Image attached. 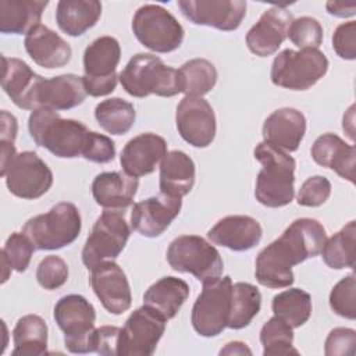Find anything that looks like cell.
<instances>
[{
  "label": "cell",
  "mask_w": 356,
  "mask_h": 356,
  "mask_svg": "<svg viewBox=\"0 0 356 356\" xmlns=\"http://www.w3.org/2000/svg\"><path fill=\"white\" fill-rule=\"evenodd\" d=\"M253 154L263 165L256 178L257 202L271 209L289 204L295 196V159L266 142L259 143Z\"/></svg>",
  "instance_id": "cell-2"
},
{
  "label": "cell",
  "mask_w": 356,
  "mask_h": 356,
  "mask_svg": "<svg viewBox=\"0 0 356 356\" xmlns=\"http://www.w3.org/2000/svg\"><path fill=\"white\" fill-rule=\"evenodd\" d=\"M36 280L47 291L58 289L68 280V266L60 256H46L36 268Z\"/></svg>",
  "instance_id": "cell-42"
},
{
  "label": "cell",
  "mask_w": 356,
  "mask_h": 356,
  "mask_svg": "<svg viewBox=\"0 0 356 356\" xmlns=\"http://www.w3.org/2000/svg\"><path fill=\"white\" fill-rule=\"evenodd\" d=\"M261 307L260 291L249 282H235L231 288V307L227 327L242 330L248 327Z\"/></svg>",
  "instance_id": "cell-33"
},
{
  "label": "cell",
  "mask_w": 356,
  "mask_h": 356,
  "mask_svg": "<svg viewBox=\"0 0 356 356\" xmlns=\"http://www.w3.org/2000/svg\"><path fill=\"white\" fill-rule=\"evenodd\" d=\"M288 38L300 50L318 49L323 42V26L316 18L305 15L292 21Z\"/></svg>",
  "instance_id": "cell-40"
},
{
  "label": "cell",
  "mask_w": 356,
  "mask_h": 356,
  "mask_svg": "<svg viewBox=\"0 0 356 356\" xmlns=\"http://www.w3.org/2000/svg\"><path fill=\"white\" fill-rule=\"evenodd\" d=\"M312 157L318 165L331 168L341 178L355 184V146L348 145L338 135L331 132L320 135L312 146Z\"/></svg>",
  "instance_id": "cell-27"
},
{
  "label": "cell",
  "mask_w": 356,
  "mask_h": 356,
  "mask_svg": "<svg viewBox=\"0 0 356 356\" xmlns=\"http://www.w3.org/2000/svg\"><path fill=\"white\" fill-rule=\"evenodd\" d=\"M132 32L149 50L170 53L184 40L185 31L177 18L157 4L140 6L132 18Z\"/></svg>",
  "instance_id": "cell-9"
},
{
  "label": "cell",
  "mask_w": 356,
  "mask_h": 356,
  "mask_svg": "<svg viewBox=\"0 0 356 356\" xmlns=\"http://www.w3.org/2000/svg\"><path fill=\"white\" fill-rule=\"evenodd\" d=\"M167 153L164 138L146 132L127 142L120 154V163L124 172L139 178L152 174Z\"/></svg>",
  "instance_id": "cell-20"
},
{
  "label": "cell",
  "mask_w": 356,
  "mask_h": 356,
  "mask_svg": "<svg viewBox=\"0 0 356 356\" xmlns=\"http://www.w3.org/2000/svg\"><path fill=\"white\" fill-rule=\"evenodd\" d=\"M82 157L99 164L110 163L115 157V145L108 136L89 131L83 146Z\"/></svg>",
  "instance_id": "cell-44"
},
{
  "label": "cell",
  "mask_w": 356,
  "mask_h": 356,
  "mask_svg": "<svg viewBox=\"0 0 356 356\" xmlns=\"http://www.w3.org/2000/svg\"><path fill=\"white\" fill-rule=\"evenodd\" d=\"M82 220L78 207L70 202L53 206L47 213L29 218L22 232L38 250H57L71 245L81 232Z\"/></svg>",
  "instance_id": "cell-5"
},
{
  "label": "cell",
  "mask_w": 356,
  "mask_h": 356,
  "mask_svg": "<svg viewBox=\"0 0 356 356\" xmlns=\"http://www.w3.org/2000/svg\"><path fill=\"white\" fill-rule=\"evenodd\" d=\"M102 15L97 0H60L56 8L58 28L70 36H81L96 25Z\"/></svg>",
  "instance_id": "cell-31"
},
{
  "label": "cell",
  "mask_w": 356,
  "mask_h": 356,
  "mask_svg": "<svg viewBox=\"0 0 356 356\" xmlns=\"http://www.w3.org/2000/svg\"><path fill=\"white\" fill-rule=\"evenodd\" d=\"M53 316L64 332V343L68 352H95L96 312L86 298L76 293L63 296L56 303Z\"/></svg>",
  "instance_id": "cell-7"
},
{
  "label": "cell",
  "mask_w": 356,
  "mask_h": 356,
  "mask_svg": "<svg viewBox=\"0 0 356 356\" xmlns=\"http://www.w3.org/2000/svg\"><path fill=\"white\" fill-rule=\"evenodd\" d=\"M184 17L196 25L235 31L246 15L243 0H178Z\"/></svg>",
  "instance_id": "cell-16"
},
{
  "label": "cell",
  "mask_w": 356,
  "mask_h": 356,
  "mask_svg": "<svg viewBox=\"0 0 356 356\" xmlns=\"http://www.w3.org/2000/svg\"><path fill=\"white\" fill-rule=\"evenodd\" d=\"M35 250L36 249L33 243L24 232H13L1 249V257L10 264L13 270L24 273L29 267Z\"/></svg>",
  "instance_id": "cell-39"
},
{
  "label": "cell",
  "mask_w": 356,
  "mask_h": 356,
  "mask_svg": "<svg viewBox=\"0 0 356 356\" xmlns=\"http://www.w3.org/2000/svg\"><path fill=\"white\" fill-rule=\"evenodd\" d=\"M328 70V58L318 49L295 51L285 49L271 65V82L291 90H306L316 85Z\"/></svg>",
  "instance_id": "cell-8"
},
{
  "label": "cell",
  "mask_w": 356,
  "mask_h": 356,
  "mask_svg": "<svg viewBox=\"0 0 356 356\" xmlns=\"http://www.w3.org/2000/svg\"><path fill=\"white\" fill-rule=\"evenodd\" d=\"M181 197L160 193L134 204L131 211L132 228L146 238L160 236L179 214Z\"/></svg>",
  "instance_id": "cell-18"
},
{
  "label": "cell",
  "mask_w": 356,
  "mask_h": 356,
  "mask_svg": "<svg viewBox=\"0 0 356 356\" xmlns=\"http://www.w3.org/2000/svg\"><path fill=\"white\" fill-rule=\"evenodd\" d=\"M273 313L292 328L302 327L312 316V298L300 288H291L273 298Z\"/></svg>",
  "instance_id": "cell-34"
},
{
  "label": "cell",
  "mask_w": 356,
  "mask_h": 356,
  "mask_svg": "<svg viewBox=\"0 0 356 356\" xmlns=\"http://www.w3.org/2000/svg\"><path fill=\"white\" fill-rule=\"evenodd\" d=\"M134 104L121 99L111 97L100 102L95 108V118L97 124L111 135L127 134L135 122Z\"/></svg>",
  "instance_id": "cell-35"
},
{
  "label": "cell",
  "mask_w": 356,
  "mask_h": 356,
  "mask_svg": "<svg viewBox=\"0 0 356 356\" xmlns=\"http://www.w3.org/2000/svg\"><path fill=\"white\" fill-rule=\"evenodd\" d=\"M139 181L124 171H107L96 175L92 182L95 202L107 210H125L132 204Z\"/></svg>",
  "instance_id": "cell-26"
},
{
  "label": "cell",
  "mask_w": 356,
  "mask_h": 356,
  "mask_svg": "<svg viewBox=\"0 0 356 356\" xmlns=\"http://www.w3.org/2000/svg\"><path fill=\"white\" fill-rule=\"evenodd\" d=\"M292 21V14L281 6H274L266 10L246 33L248 49L259 57L274 54L288 38Z\"/></svg>",
  "instance_id": "cell-19"
},
{
  "label": "cell",
  "mask_w": 356,
  "mask_h": 356,
  "mask_svg": "<svg viewBox=\"0 0 356 356\" xmlns=\"http://www.w3.org/2000/svg\"><path fill=\"white\" fill-rule=\"evenodd\" d=\"M356 22L349 21L337 26L332 35V47L343 60L356 58Z\"/></svg>",
  "instance_id": "cell-46"
},
{
  "label": "cell",
  "mask_w": 356,
  "mask_h": 356,
  "mask_svg": "<svg viewBox=\"0 0 356 356\" xmlns=\"http://www.w3.org/2000/svg\"><path fill=\"white\" fill-rule=\"evenodd\" d=\"M1 86L13 103L24 110H36V90L43 76L35 74L31 67L14 57H1Z\"/></svg>",
  "instance_id": "cell-24"
},
{
  "label": "cell",
  "mask_w": 356,
  "mask_h": 356,
  "mask_svg": "<svg viewBox=\"0 0 356 356\" xmlns=\"http://www.w3.org/2000/svg\"><path fill=\"white\" fill-rule=\"evenodd\" d=\"M195 177V163L185 152H168L160 164V193L182 199L192 191Z\"/></svg>",
  "instance_id": "cell-28"
},
{
  "label": "cell",
  "mask_w": 356,
  "mask_h": 356,
  "mask_svg": "<svg viewBox=\"0 0 356 356\" xmlns=\"http://www.w3.org/2000/svg\"><path fill=\"white\" fill-rule=\"evenodd\" d=\"M131 235V228L124 218V211L104 210L96 220L82 249V261L90 270L100 261L113 260L124 250Z\"/></svg>",
  "instance_id": "cell-11"
},
{
  "label": "cell",
  "mask_w": 356,
  "mask_h": 356,
  "mask_svg": "<svg viewBox=\"0 0 356 356\" xmlns=\"http://www.w3.org/2000/svg\"><path fill=\"white\" fill-rule=\"evenodd\" d=\"M28 129L38 146L61 159L82 156L89 132L81 121L61 118L57 111L49 108L33 110L28 120Z\"/></svg>",
  "instance_id": "cell-3"
},
{
  "label": "cell",
  "mask_w": 356,
  "mask_h": 356,
  "mask_svg": "<svg viewBox=\"0 0 356 356\" xmlns=\"http://www.w3.org/2000/svg\"><path fill=\"white\" fill-rule=\"evenodd\" d=\"M355 236L356 221H349L328 241L321 249V257L330 268H353L355 264Z\"/></svg>",
  "instance_id": "cell-36"
},
{
  "label": "cell",
  "mask_w": 356,
  "mask_h": 356,
  "mask_svg": "<svg viewBox=\"0 0 356 356\" xmlns=\"http://www.w3.org/2000/svg\"><path fill=\"white\" fill-rule=\"evenodd\" d=\"M24 46L29 57L40 67L61 68L70 63L71 46L54 31L39 24L25 35Z\"/></svg>",
  "instance_id": "cell-25"
},
{
  "label": "cell",
  "mask_w": 356,
  "mask_h": 356,
  "mask_svg": "<svg viewBox=\"0 0 356 356\" xmlns=\"http://www.w3.org/2000/svg\"><path fill=\"white\" fill-rule=\"evenodd\" d=\"M167 261L178 273H189L202 284L221 278L224 263L220 252L197 235H181L167 249Z\"/></svg>",
  "instance_id": "cell-6"
},
{
  "label": "cell",
  "mask_w": 356,
  "mask_h": 356,
  "mask_svg": "<svg viewBox=\"0 0 356 356\" xmlns=\"http://www.w3.org/2000/svg\"><path fill=\"white\" fill-rule=\"evenodd\" d=\"M165 331V320L147 306L134 310L121 328L118 356H150Z\"/></svg>",
  "instance_id": "cell-13"
},
{
  "label": "cell",
  "mask_w": 356,
  "mask_h": 356,
  "mask_svg": "<svg viewBox=\"0 0 356 356\" xmlns=\"http://www.w3.org/2000/svg\"><path fill=\"white\" fill-rule=\"evenodd\" d=\"M232 281L229 275L203 284V289L192 307L193 330L206 338L217 337L227 328L231 307Z\"/></svg>",
  "instance_id": "cell-12"
},
{
  "label": "cell",
  "mask_w": 356,
  "mask_h": 356,
  "mask_svg": "<svg viewBox=\"0 0 356 356\" xmlns=\"http://www.w3.org/2000/svg\"><path fill=\"white\" fill-rule=\"evenodd\" d=\"M121 328L115 325H103L96 328L95 352L103 356H118V341Z\"/></svg>",
  "instance_id": "cell-47"
},
{
  "label": "cell",
  "mask_w": 356,
  "mask_h": 356,
  "mask_svg": "<svg viewBox=\"0 0 356 356\" xmlns=\"http://www.w3.org/2000/svg\"><path fill=\"white\" fill-rule=\"evenodd\" d=\"M4 178L10 193L21 199H38L53 185L51 170L31 150L15 156Z\"/></svg>",
  "instance_id": "cell-14"
},
{
  "label": "cell",
  "mask_w": 356,
  "mask_h": 356,
  "mask_svg": "<svg viewBox=\"0 0 356 356\" xmlns=\"http://www.w3.org/2000/svg\"><path fill=\"white\" fill-rule=\"evenodd\" d=\"M178 74L181 78L182 93H185V96L196 97L209 93L218 78L214 64L206 58H192L184 63L178 70Z\"/></svg>",
  "instance_id": "cell-37"
},
{
  "label": "cell",
  "mask_w": 356,
  "mask_h": 356,
  "mask_svg": "<svg viewBox=\"0 0 356 356\" xmlns=\"http://www.w3.org/2000/svg\"><path fill=\"white\" fill-rule=\"evenodd\" d=\"M120 58L121 47L113 36H100L85 49V75L82 78L89 96L100 97L114 92L118 82L117 67Z\"/></svg>",
  "instance_id": "cell-10"
},
{
  "label": "cell",
  "mask_w": 356,
  "mask_h": 356,
  "mask_svg": "<svg viewBox=\"0 0 356 356\" xmlns=\"http://www.w3.org/2000/svg\"><path fill=\"white\" fill-rule=\"evenodd\" d=\"M14 356H40L47 352V324L36 314L22 316L14 330Z\"/></svg>",
  "instance_id": "cell-32"
},
{
  "label": "cell",
  "mask_w": 356,
  "mask_h": 356,
  "mask_svg": "<svg viewBox=\"0 0 356 356\" xmlns=\"http://www.w3.org/2000/svg\"><path fill=\"white\" fill-rule=\"evenodd\" d=\"M331 195V182L323 175L307 178L298 193V204L305 207H318L324 204Z\"/></svg>",
  "instance_id": "cell-43"
},
{
  "label": "cell",
  "mask_w": 356,
  "mask_h": 356,
  "mask_svg": "<svg viewBox=\"0 0 356 356\" xmlns=\"http://www.w3.org/2000/svg\"><path fill=\"white\" fill-rule=\"evenodd\" d=\"M118 81L122 89L134 97L149 95L172 97L182 93L178 70L165 65L160 57L149 53L135 54L120 72Z\"/></svg>",
  "instance_id": "cell-4"
},
{
  "label": "cell",
  "mask_w": 356,
  "mask_h": 356,
  "mask_svg": "<svg viewBox=\"0 0 356 356\" xmlns=\"http://www.w3.org/2000/svg\"><path fill=\"white\" fill-rule=\"evenodd\" d=\"M18 124L17 118L8 111H1V129H0V143H14L17 138Z\"/></svg>",
  "instance_id": "cell-48"
},
{
  "label": "cell",
  "mask_w": 356,
  "mask_h": 356,
  "mask_svg": "<svg viewBox=\"0 0 356 356\" xmlns=\"http://www.w3.org/2000/svg\"><path fill=\"white\" fill-rule=\"evenodd\" d=\"M325 8L331 15L339 17V18H346L352 17L356 13V3H343V1H327Z\"/></svg>",
  "instance_id": "cell-49"
},
{
  "label": "cell",
  "mask_w": 356,
  "mask_h": 356,
  "mask_svg": "<svg viewBox=\"0 0 356 356\" xmlns=\"http://www.w3.org/2000/svg\"><path fill=\"white\" fill-rule=\"evenodd\" d=\"M175 124L181 138L195 147H207L216 138L214 110L203 97L185 96L177 107Z\"/></svg>",
  "instance_id": "cell-15"
},
{
  "label": "cell",
  "mask_w": 356,
  "mask_h": 356,
  "mask_svg": "<svg viewBox=\"0 0 356 356\" xmlns=\"http://www.w3.org/2000/svg\"><path fill=\"white\" fill-rule=\"evenodd\" d=\"M252 355V350L246 346V343L239 342V341H234V342H228L225 345V348H222L220 350V355Z\"/></svg>",
  "instance_id": "cell-50"
},
{
  "label": "cell",
  "mask_w": 356,
  "mask_h": 356,
  "mask_svg": "<svg viewBox=\"0 0 356 356\" xmlns=\"http://www.w3.org/2000/svg\"><path fill=\"white\" fill-rule=\"evenodd\" d=\"M86 95L83 78L79 75L63 74L49 79L43 78L36 90V110H70L82 104Z\"/></svg>",
  "instance_id": "cell-22"
},
{
  "label": "cell",
  "mask_w": 356,
  "mask_h": 356,
  "mask_svg": "<svg viewBox=\"0 0 356 356\" xmlns=\"http://www.w3.org/2000/svg\"><path fill=\"white\" fill-rule=\"evenodd\" d=\"M47 0H0L1 33L22 35L40 24Z\"/></svg>",
  "instance_id": "cell-30"
},
{
  "label": "cell",
  "mask_w": 356,
  "mask_h": 356,
  "mask_svg": "<svg viewBox=\"0 0 356 356\" xmlns=\"http://www.w3.org/2000/svg\"><path fill=\"white\" fill-rule=\"evenodd\" d=\"M189 296V285L177 277H163L152 284L145 295L143 305L159 313L165 321L177 316Z\"/></svg>",
  "instance_id": "cell-29"
},
{
  "label": "cell",
  "mask_w": 356,
  "mask_h": 356,
  "mask_svg": "<svg viewBox=\"0 0 356 356\" xmlns=\"http://www.w3.org/2000/svg\"><path fill=\"white\" fill-rule=\"evenodd\" d=\"M356 345V332L352 328L338 327L334 328L327 339L324 352L327 356H342V355H353Z\"/></svg>",
  "instance_id": "cell-45"
},
{
  "label": "cell",
  "mask_w": 356,
  "mask_h": 356,
  "mask_svg": "<svg viewBox=\"0 0 356 356\" xmlns=\"http://www.w3.org/2000/svg\"><path fill=\"white\" fill-rule=\"evenodd\" d=\"M90 285L108 313L118 316L131 307L132 295L128 278L113 260L100 261L90 268Z\"/></svg>",
  "instance_id": "cell-17"
},
{
  "label": "cell",
  "mask_w": 356,
  "mask_h": 356,
  "mask_svg": "<svg viewBox=\"0 0 356 356\" xmlns=\"http://www.w3.org/2000/svg\"><path fill=\"white\" fill-rule=\"evenodd\" d=\"M261 134L267 145L285 153L295 152L306 134V118L293 107L278 108L264 120Z\"/></svg>",
  "instance_id": "cell-21"
},
{
  "label": "cell",
  "mask_w": 356,
  "mask_h": 356,
  "mask_svg": "<svg viewBox=\"0 0 356 356\" xmlns=\"http://www.w3.org/2000/svg\"><path fill=\"white\" fill-rule=\"evenodd\" d=\"M260 342L263 345L264 356L277 355H298L299 352L293 348V331L278 317H271L260 330Z\"/></svg>",
  "instance_id": "cell-38"
},
{
  "label": "cell",
  "mask_w": 356,
  "mask_h": 356,
  "mask_svg": "<svg viewBox=\"0 0 356 356\" xmlns=\"http://www.w3.org/2000/svg\"><path fill=\"white\" fill-rule=\"evenodd\" d=\"M355 291H356V281H355L353 273L343 277L339 282L334 285L330 293V307L335 314L349 320H355L356 317Z\"/></svg>",
  "instance_id": "cell-41"
},
{
  "label": "cell",
  "mask_w": 356,
  "mask_h": 356,
  "mask_svg": "<svg viewBox=\"0 0 356 356\" xmlns=\"http://www.w3.org/2000/svg\"><path fill=\"white\" fill-rule=\"evenodd\" d=\"M325 241V229L317 220H295L278 239L257 254L254 270L257 282L271 289L291 286L293 284L292 267L317 256Z\"/></svg>",
  "instance_id": "cell-1"
},
{
  "label": "cell",
  "mask_w": 356,
  "mask_h": 356,
  "mask_svg": "<svg viewBox=\"0 0 356 356\" xmlns=\"http://www.w3.org/2000/svg\"><path fill=\"white\" fill-rule=\"evenodd\" d=\"M263 229L250 216H227L209 229L207 238L214 243L234 252H245L259 245Z\"/></svg>",
  "instance_id": "cell-23"
}]
</instances>
